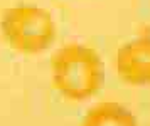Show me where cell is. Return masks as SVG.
<instances>
[{
  "label": "cell",
  "mask_w": 150,
  "mask_h": 126,
  "mask_svg": "<svg viewBox=\"0 0 150 126\" xmlns=\"http://www.w3.org/2000/svg\"><path fill=\"white\" fill-rule=\"evenodd\" d=\"M81 126H138L133 113L115 101H100L88 109Z\"/></svg>",
  "instance_id": "cell-4"
},
{
  "label": "cell",
  "mask_w": 150,
  "mask_h": 126,
  "mask_svg": "<svg viewBox=\"0 0 150 126\" xmlns=\"http://www.w3.org/2000/svg\"><path fill=\"white\" fill-rule=\"evenodd\" d=\"M0 30L10 49L25 56L44 52L56 39L51 12L32 4L5 8L0 17Z\"/></svg>",
  "instance_id": "cell-2"
},
{
  "label": "cell",
  "mask_w": 150,
  "mask_h": 126,
  "mask_svg": "<svg viewBox=\"0 0 150 126\" xmlns=\"http://www.w3.org/2000/svg\"><path fill=\"white\" fill-rule=\"evenodd\" d=\"M51 79L54 89L66 99L84 101L101 89L105 66L93 47L69 42L51 56Z\"/></svg>",
  "instance_id": "cell-1"
},
{
  "label": "cell",
  "mask_w": 150,
  "mask_h": 126,
  "mask_svg": "<svg viewBox=\"0 0 150 126\" xmlns=\"http://www.w3.org/2000/svg\"><path fill=\"white\" fill-rule=\"evenodd\" d=\"M116 73L130 86H143L150 79V40L149 35L123 44L116 52Z\"/></svg>",
  "instance_id": "cell-3"
}]
</instances>
